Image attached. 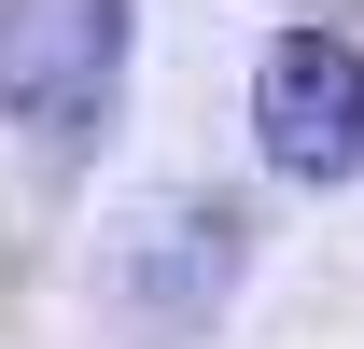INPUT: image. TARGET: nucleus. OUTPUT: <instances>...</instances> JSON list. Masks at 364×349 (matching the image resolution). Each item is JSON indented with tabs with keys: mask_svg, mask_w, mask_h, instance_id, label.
I'll list each match as a JSON object with an SVG mask.
<instances>
[{
	"mask_svg": "<svg viewBox=\"0 0 364 349\" xmlns=\"http://www.w3.org/2000/svg\"><path fill=\"white\" fill-rule=\"evenodd\" d=\"M98 279H112V307H127V336L182 349V336H210V321L238 307V279H252V210L210 196V182H168V196H140V210L112 223Z\"/></svg>",
	"mask_w": 364,
	"mask_h": 349,
	"instance_id": "f257e3e1",
	"label": "nucleus"
},
{
	"mask_svg": "<svg viewBox=\"0 0 364 349\" xmlns=\"http://www.w3.org/2000/svg\"><path fill=\"white\" fill-rule=\"evenodd\" d=\"M252 140H267V168L309 182V196L364 182V43L350 28H280V43L252 56Z\"/></svg>",
	"mask_w": 364,
	"mask_h": 349,
	"instance_id": "7ed1b4c3",
	"label": "nucleus"
},
{
	"mask_svg": "<svg viewBox=\"0 0 364 349\" xmlns=\"http://www.w3.org/2000/svg\"><path fill=\"white\" fill-rule=\"evenodd\" d=\"M140 0H0V126L28 140H98V112L127 98Z\"/></svg>",
	"mask_w": 364,
	"mask_h": 349,
	"instance_id": "f03ea898",
	"label": "nucleus"
}]
</instances>
